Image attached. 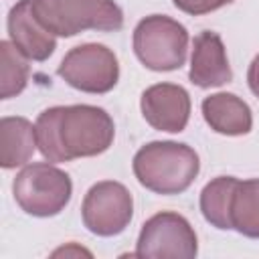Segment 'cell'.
Returning <instances> with one entry per match:
<instances>
[{
    "mask_svg": "<svg viewBox=\"0 0 259 259\" xmlns=\"http://www.w3.org/2000/svg\"><path fill=\"white\" fill-rule=\"evenodd\" d=\"M196 253L198 241L192 225L178 212L162 210L142 225L134 255L158 259H192Z\"/></svg>",
    "mask_w": 259,
    "mask_h": 259,
    "instance_id": "52a82bcc",
    "label": "cell"
},
{
    "mask_svg": "<svg viewBox=\"0 0 259 259\" xmlns=\"http://www.w3.org/2000/svg\"><path fill=\"white\" fill-rule=\"evenodd\" d=\"M247 83H249V89L253 91V95L259 97V55H257V57L251 61V65H249Z\"/></svg>",
    "mask_w": 259,
    "mask_h": 259,
    "instance_id": "ac0fdd59",
    "label": "cell"
},
{
    "mask_svg": "<svg viewBox=\"0 0 259 259\" xmlns=\"http://www.w3.org/2000/svg\"><path fill=\"white\" fill-rule=\"evenodd\" d=\"M190 81L196 87H221L233 79L223 38L212 30H202L194 36L190 57Z\"/></svg>",
    "mask_w": 259,
    "mask_h": 259,
    "instance_id": "8fae6325",
    "label": "cell"
},
{
    "mask_svg": "<svg viewBox=\"0 0 259 259\" xmlns=\"http://www.w3.org/2000/svg\"><path fill=\"white\" fill-rule=\"evenodd\" d=\"M12 194L26 214L55 217L69 204L73 182L65 170L47 162H36L24 166L16 174Z\"/></svg>",
    "mask_w": 259,
    "mask_h": 259,
    "instance_id": "277c9868",
    "label": "cell"
},
{
    "mask_svg": "<svg viewBox=\"0 0 259 259\" xmlns=\"http://www.w3.org/2000/svg\"><path fill=\"white\" fill-rule=\"evenodd\" d=\"M67 85L83 93H107L117 85L119 63L111 49L97 42L73 47L57 69Z\"/></svg>",
    "mask_w": 259,
    "mask_h": 259,
    "instance_id": "8992f818",
    "label": "cell"
},
{
    "mask_svg": "<svg viewBox=\"0 0 259 259\" xmlns=\"http://www.w3.org/2000/svg\"><path fill=\"white\" fill-rule=\"evenodd\" d=\"M36 144V130L26 117H2L0 121V164L10 170L26 164Z\"/></svg>",
    "mask_w": 259,
    "mask_h": 259,
    "instance_id": "4fadbf2b",
    "label": "cell"
},
{
    "mask_svg": "<svg viewBox=\"0 0 259 259\" xmlns=\"http://www.w3.org/2000/svg\"><path fill=\"white\" fill-rule=\"evenodd\" d=\"M174 6L186 14L192 16H200V14H208L212 10H219L227 4H231L233 0H172Z\"/></svg>",
    "mask_w": 259,
    "mask_h": 259,
    "instance_id": "e0dca14e",
    "label": "cell"
},
{
    "mask_svg": "<svg viewBox=\"0 0 259 259\" xmlns=\"http://www.w3.org/2000/svg\"><path fill=\"white\" fill-rule=\"evenodd\" d=\"M83 225L99 237H113L125 231L134 217V198L130 190L115 180L93 184L81 204Z\"/></svg>",
    "mask_w": 259,
    "mask_h": 259,
    "instance_id": "ba28073f",
    "label": "cell"
},
{
    "mask_svg": "<svg viewBox=\"0 0 259 259\" xmlns=\"http://www.w3.org/2000/svg\"><path fill=\"white\" fill-rule=\"evenodd\" d=\"M237 178L235 176H219L210 180L202 192H200V210L206 223L221 231L233 229L231 223V202H233V192L237 188Z\"/></svg>",
    "mask_w": 259,
    "mask_h": 259,
    "instance_id": "5bb4252c",
    "label": "cell"
},
{
    "mask_svg": "<svg viewBox=\"0 0 259 259\" xmlns=\"http://www.w3.org/2000/svg\"><path fill=\"white\" fill-rule=\"evenodd\" d=\"M188 30L174 18L152 14L134 28V53L152 71H176L184 65Z\"/></svg>",
    "mask_w": 259,
    "mask_h": 259,
    "instance_id": "5b68a950",
    "label": "cell"
},
{
    "mask_svg": "<svg viewBox=\"0 0 259 259\" xmlns=\"http://www.w3.org/2000/svg\"><path fill=\"white\" fill-rule=\"evenodd\" d=\"M36 18L55 36H75L83 30H119L123 12L113 0H32Z\"/></svg>",
    "mask_w": 259,
    "mask_h": 259,
    "instance_id": "3957f363",
    "label": "cell"
},
{
    "mask_svg": "<svg viewBox=\"0 0 259 259\" xmlns=\"http://www.w3.org/2000/svg\"><path fill=\"white\" fill-rule=\"evenodd\" d=\"M28 57H24L12 40L0 42V97L10 99L24 91L28 83Z\"/></svg>",
    "mask_w": 259,
    "mask_h": 259,
    "instance_id": "2e32d148",
    "label": "cell"
},
{
    "mask_svg": "<svg viewBox=\"0 0 259 259\" xmlns=\"http://www.w3.org/2000/svg\"><path fill=\"white\" fill-rule=\"evenodd\" d=\"M38 152L49 162L99 156L113 144L111 115L97 105H55L45 109L34 123Z\"/></svg>",
    "mask_w": 259,
    "mask_h": 259,
    "instance_id": "6da1fadb",
    "label": "cell"
},
{
    "mask_svg": "<svg viewBox=\"0 0 259 259\" xmlns=\"http://www.w3.org/2000/svg\"><path fill=\"white\" fill-rule=\"evenodd\" d=\"M8 34L12 45L30 61H47L57 47L55 34L42 26L32 10V0H18L8 12Z\"/></svg>",
    "mask_w": 259,
    "mask_h": 259,
    "instance_id": "30bf717a",
    "label": "cell"
},
{
    "mask_svg": "<svg viewBox=\"0 0 259 259\" xmlns=\"http://www.w3.org/2000/svg\"><path fill=\"white\" fill-rule=\"evenodd\" d=\"M144 119L160 132L178 134L190 119V95L182 85L156 83L142 93L140 99Z\"/></svg>",
    "mask_w": 259,
    "mask_h": 259,
    "instance_id": "9c48e42d",
    "label": "cell"
},
{
    "mask_svg": "<svg viewBox=\"0 0 259 259\" xmlns=\"http://www.w3.org/2000/svg\"><path fill=\"white\" fill-rule=\"evenodd\" d=\"M202 117L223 136H243L251 132V107L235 93H212L202 99Z\"/></svg>",
    "mask_w": 259,
    "mask_h": 259,
    "instance_id": "7c38bea8",
    "label": "cell"
},
{
    "mask_svg": "<svg viewBox=\"0 0 259 259\" xmlns=\"http://www.w3.org/2000/svg\"><path fill=\"white\" fill-rule=\"evenodd\" d=\"M138 182L156 194H180L198 176V154L178 142H150L132 162Z\"/></svg>",
    "mask_w": 259,
    "mask_h": 259,
    "instance_id": "7a4b0ae2",
    "label": "cell"
},
{
    "mask_svg": "<svg viewBox=\"0 0 259 259\" xmlns=\"http://www.w3.org/2000/svg\"><path fill=\"white\" fill-rule=\"evenodd\" d=\"M231 223L241 235L259 239V178L237 182L231 202Z\"/></svg>",
    "mask_w": 259,
    "mask_h": 259,
    "instance_id": "9a60e30c",
    "label": "cell"
}]
</instances>
